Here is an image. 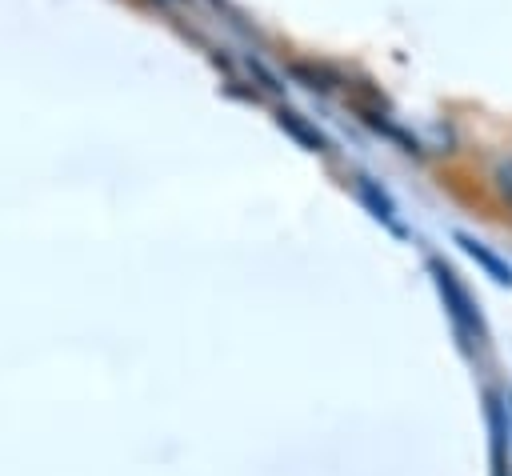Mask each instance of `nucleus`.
<instances>
[{
    "label": "nucleus",
    "mask_w": 512,
    "mask_h": 476,
    "mask_svg": "<svg viewBox=\"0 0 512 476\" xmlns=\"http://www.w3.org/2000/svg\"><path fill=\"white\" fill-rule=\"evenodd\" d=\"M432 272H436V284H440V292H444V300H448V312H452V320L460 324V332H464V336H480V316H476L472 296L456 284V276H452L444 264H432Z\"/></svg>",
    "instance_id": "nucleus-1"
},
{
    "label": "nucleus",
    "mask_w": 512,
    "mask_h": 476,
    "mask_svg": "<svg viewBox=\"0 0 512 476\" xmlns=\"http://www.w3.org/2000/svg\"><path fill=\"white\" fill-rule=\"evenodd\" d=\"M456 244H460L468 256H476V260H480V264H484V268H488V272H492L500 284H512V268H508L504 260H496V256H492V252H488L480 240H472V236H464V232H460V236H456Z\"/></svg>",
    "instance_id": "nucleus-2"
},
{
    "label": "nucleus",
    "mask_w": 512,
    "mask_h": 476,
    "mask_svg": "<svg viewBox=\"0 0 512 476\" xmlns=\"http://www.w3.org/2000/svg\"><path fill=\"white\" fill-rule=\"evenodd\" d=\"M508 408H512V396H508Z\"/></svg>",
    "instance_id": "nucleus-4"
},
{
    "label": "nucleus",
    "mask_w": 512,
    "mask_h": 476,
    "mask_svg": "<svg viewBox=\"0 0 512 476\" xmlns=\"http://www.w3.org/2000/svg\"><path fill=\"white\" fill-rule=\"evenodd\" d=\"M360 188H364V196H368V200H372V204H376V216H384V220H388V224H392V228H396V216H392V204H388V200H384V196H376V188H372V184H368V180H364V184H360Z\"/></svg>",
    "instance_id": "nucleus-3"
}]
</instances>
